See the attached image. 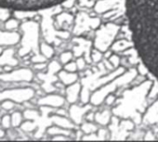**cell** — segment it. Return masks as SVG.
Here are the masks:
<instances>
[{
    "label": "cell",
    "instance_id": "25",
    "mask_svg": "<svg viewBox=\"0 0 158 142\" xmlns=\"http://www.w3.org/2000/svg\"><path fill=\"white\" fill-rule=\"evenodd\" d=\"M23 128L26 131H32L35 128V124L31 122H27V123L23 124Z\"/></svg>",
    "mask_w": 158,
    "mask_h": 142
},
{
    "label": "cell",
    "instance_id": "14",
    "mask_svg": "<svg viewBox=\"0 0 158 142\" xmlns=\"http://www.w3.org/2000/svg\"><path fill=\"white\" fill-rule=\"evenodd\" d=\"M96 130H97L96 125H94L90 123H87V124H84L82 125V131H84L86 134H92Z\"/></svg>",
    "mask_w": 158,
    "mask_h": 142
},
{
    "label": "cell",
    "instance_id": "12",
    "mask_svg": "<svg viewBox=\"0 0 158 142\" xmlns=\"http://www.w3.org/2000/svg\"><path fill=\"white\" fill-rule=\"evenodd\" d=\"M41 52L42 54L46 57V58H51L53 56V53H54V50L53 48L48 46V44H42L41 46Z\"/></svg>",
    "mask_w": 158,
    "mask_h": 142
},
{
    "label": "cell",
    "instance_id": "27",
    "mask_svg": "<svg viewBox=\"0 0 158 142\" xmlns=\"http://www.w3.org/2000/svg\"><path fill=\"white\" fill-rule=\"evenodd\" d=\"M94 136V135H92V136H84V137H82V138H83V139H88V140H89V139H96V140H97V139H101L100 136H96V135H95V136Z\"/></svg>",
    "mask_w": 158,
    "mask_h": 142
},
{
    "label": "cell",
    "instance_id": "19",
    "mask_svg": "<svg viewBox=\"0 0 158 142\" xmlns=\"http://www.w3.org/2000/svg\"><path fill=\"white\" fill-rule=\"evenodd\" d=\"M11 122H12V124L14 126H18L20 125L21 122H22V115L20 112H15L12 117H11Z\"/></svg>",
    "mask_w": 158,
    "mask_h": 142
},
{
    "label": "cell",
    "instance_id": "8",
    "mask_svg": "<svg viewBox=\"0 0 158 142\" xmlns=\"http://www.w3.org/2000/svg\"><path fill=\"white\" fill-rule=\"evenodd\" d=\"M59 76H60L61 82L64 85H67V86H70V85L75 83L76 80H77V75L74 73H70V72H67V71H65V70L62 71V72H60Z\"/></svg>",
    "mask_w": 158,
    "mask_h": 142
},
{
    "label": "cell",
    "instance_id": "16",
    "mask_svg": "<svg viewBox=\"0 0 158 142\" xmlns=\"http://www.w3.org/2000/svg\"><path fill=\"white\" fill-rule=\"evenodd\" d=\"M77 69H78L77 68V64H76V62H73V61L68 62L64 66V70L67 71V72H70V73H75V71Z\"/></svg>",
    "mask_w": 158,
    "mask_h": 142
},
{
    "label": "cell",
    "instance_id": "7",
    "mask_svg": "<svg viewBox=\"0 0 158 142\" xmlns=\"http://www.w3.org/2000/svg\"><path fill=\"white\" fill-rule=\"evenodd\" d=\"M89 109H90L89 106H87L85 108H79V107L73 106L70 110V113H71L73 120H74L76 124H79L81 122V117L83 116V114L87 112Z\"/></svg>",
    "mask_w": 158,
    "mask_h": 142
},
{
    "label": "cell",
    "instance_id": "3",
    "mask_svg": "<svg viewBox=\"0 0 158 142\" xmlns=\"http://www.w3.org/2000/svg\"><path fill=\"white\" fill-rule=\"evenodd\" d=\"M118 29V26L112 23H108L106 26L102 28L97 33V37L95 41V46L97 49H99L100 51H106L107 48L110 47L112 41L114 40L115 34H117Z\"/></svg>",
    "mask_w": 158,
    "mask_h": 142
},
{
    "label": "cell",
    "instance_id": "9",
    "mask_svg": "<svg viewBox=\"0 0 158 142\" xmlns=\"http://www.w3.org/2000/svg\"><path fill=\"white\" fill-rule=\"evenodd\" d=\"M94 119L96 122H98L100 124H107L110 121V113L108 112H97L94 115Z\"/></svg>",
    "mask_w": 158,
    "mask_h": 142
},
{
    "label": "cell",
    "instance_id": "22",
    "mask_svg": "<svg viewBox=\"0 0 158 142\" xmlns=\"http://www.w3.org/2000/svg\"><path fill=\"white\" fill-rule=\"evenodd\" d=\"M18 26V22L15 20H10L6 22V28L7 29H14Z\"/></svg>",
    "mask_w": 158,
    "mask_h": 142
},
{
    "label": "cell",
    "instance_id": "23",
    "mask_svg": "<svg viewBox=\"0 0 158 142\" xmlns=\"http://www.w3.org/2000/svg\"><path fill=\"white\" fill-rule=\"evenodd\" d=\"M10 117L9 116V115H6V116H4L3 118H2V124H3V126L4 127H6V128H8V127H10Z\"/></svg>",
    "mask_w": 158,
    "mask_h": 142
},
{
    "label": "cell",
    "instance_id": "18",
    "mask_svg": "<svg viewBox=\"0 0 158 142\" xmlns=\"http://www.w3.org/2000/svg\"><path fill=\"white\" fill-rule=\"evenodd\" d=\"M102 58V51H100L99 49H95L91 52V59L94 62H99Z\"/></svg>",
    "mask_w": 158,
    "mask_h": 142
},
{
    "label": "cell",
    "instance_id": "13",
    "mask_svg": "<svg viewBox=\"0 0 158 142\" xmlns=\"http://www.w3.org/2000/svg\"><path fill=\"white\" fill-rule=\"evenodd\" d=\"M72 21H73V17H72L70 14H68V13H62V14L59 15L58 18H57V22H58V23L60 24V25H61L64 22L70 23V22H72Z\"/></svg>",
    "mask_w": 158,
    "mask_h": 142
},
{
    "label": "cell",
    "instance_id": "21",
    "mask_svg": "<svg viewBox=\"0 0 158 142\" xmlns=\"http://www.w3.org/2000/svg\"><path fill=\"white\" fill-rule=\"evenodd\" d=\"M86 59L84 58H78L77 60H76V64H77V68L79 70H82L83 68H85L86 66Z\"/></svg>",
    "mask_w": 158,
    "mask_h": 142
},
{
    "label": "cell",
    "instance_id": "28",
    "mask_svg": "<svg viewBox=\"0 0 158 142\" xmlns=\"http://www.w3.org/2000/svg\"><path fill=\"white\" fill-rule=\"evenodd\" d=\"M3 136H4V131L0 129V137H2Z\"/></svg>",
    "mask_w": 158,
    "mask_h": 142
},
{
    "label": "cell",
    "instance_id": "1",
    "mask_svg": "<svg viewBox=\"0 0 158 142\" xmlns=\"http://www.w3.org/2000/svg\"><path fill=\"white\" fill-rule=\"evenodd\" d=\"M126 10L137 54L158 82V0H126Z\"/></svg>",
    "mask_w": 158,
    "mask_h": 142
},
{
    "label": "cell",
    "instance_id": "20",
    "mask_svg": "<svg viewBox=\"0 0 158 142\" xmlns=\"http://www.w3.org/2000/svg\"><path fill=\"white\" fill-rule=\"evenodd\" d=\"M109 62L111 63V65L114 68H117L120 64V59L117 55H112L109 58Z\"/></svg>",
    "mask_w": 158,
    "mask_h": 142
},
{
    "label": "cell",
    "instance_id": "6",
    "mask_svg": "<svg viewBox=\"0 0 158 142\" xmlns=\"http://www.w3.org/2000/svg\"><path fill=\"white\" fill-rule=\"evenodd\" d=\"M80 85L76 83H73L69 86V87L67 88V100L69 102L73 103L77 99L79 93H80Z\"/></svg>",
    "mask_w": 158,
    "mask_h": 142
},
{
    "label": "cell",
    "instance_id": "29",
    "mask_svg": "<svg viewBox=\"0 0 158 142\" xmlns=\"http://www.w3.org/2000/svg\"><path fill=\"white\" fill-rule=\"evenodd\" d=\"M1 52H2V49H1V48H0V53H1Z\"/></svg>",
    "mask_w": 158,
    "mask_h": 142
},
{
    "label": "cell",
    "instance_id": "24",
    "mask_svg": "<svg viewBox=\"0 0 158 142\" xmlns=\"http://www.w3.org/2000/svg\"><path fill=\"white\" fill-rule=\"evenodd\" d=\"M114 99H115V97H114L113 94H108V95L105 97V102H106L107 105L113 104V102L114 101Z\"/></svg>",
    "mask_w": 158,
    "mask_h": 142
},
{
    "label": "cell",
    "instance_id": "17",
    "mask_svg": "<svg viewBox=\"0 0 158 142\" xmlns=\"http://www.w3.org/2000/svg\"><path fill=\"white\" fill-rule=\"evenodd\" d=\"M73 58V54L72 52L70 51H67V52H63L61 55H60V61L63 63V64H66L68 63Z\"/></svg>",
    "mask_w": 158,
    "mask_h": 142
},
{
    "label": "cell",
    "instance_id": "15",
    "mask_svg": "<svg viewBox=\"0 0 158 142\" xmlns=\"http://www.w3.org/2000/svg\"><path fill=\"white\" fill-rule=\"evenodd\" d=\"M49 134H51V135H61V136H65V135H68L69 134V131L68 130H66V128H62V129H59L58 127H51V128H49L48 129V131Z\"/></svg>",
    "mask_w": 158,
    "mask_h": 142
},
{
    "label": "cell",
    "instance_id": "2",
    "mask_svg": "<svg viewBox=\"0 0 158 142\" xmlns=\"http://www.w3.org/2000/svg\"><path fill=\"white\" fill-rule=\"evenodd\" d=\"M67 0H0V8L16 11H35L48 9Z\"/></svg>",
    "mask_w": 158,
    "mask_h": 142
},
{
    "label": "cell",
    "instance_id": "10",
    "mask_svg": "<svg viewBox=\"0 0 158 142\" xmlns=\"http://www.w3.org/2000/svg\"><path fill=\"white\" fill-rule=\"evenodd\" d=\"M131 45H133V42L129 43L127 40H120L115 42L114 44H113L112 46V49L114 51H124L125 49H127Z\"/></svg>",
    "mask_w": 158,
    "mask_h": 142
},
{
    "label": "cell",
    "instance_id": "26",
    "mask_svg": "<svg viewBox=\"0 0 158 142\" xmlns=\"http://www.w3.org/2000/svg\"><path fill=\"white\" fill-rule=\"evenodd\" d=\"M2 107L6 110H10L13 107V102H11L10 100H6L2 103Z\"/></svg>",
    "mask_w": 158,
    "mask_h": 142
},
{
    "label": "cell",
    "instance_id": "11",
    "mask_svg": "<svg viewBox=\"0 0 158 142\" xmlns=\"http://www.w3.org/2000/svg\"><path fill=\"white\" fill-rule=\"evenodd\" d=\"M53 120L59 126H61L63 128H73V124L64 117L55 116V117H53Z\"/></svg>",
    "mask_w": 158,
    "mask_h": 142
},
{
    "label": "cell",
    "instance_id": "5",
    "mask_svg": "<svg viewBox=\"0 0 158 142\" xmlns=\"http://www.w3.org/2000/svg\"><path fill=\"white\" fill-rule=\"evenodd\" d=\"M38 103L41 105H49V106H53V107H60V106L63 105L64 100L61 97L53 95V96H48L47 98L40 99L38 101Z\"/></svg>",
    "mask_w": 158,
    "mask_h": 142
},
{
    "label": "cell",
    "instance_id": "4",
    "mask_svg": "<svg viewBox=\"0 0 158 142\" xmlns=\"http://www.w3.org/2000/svg\"><path fill=\"white\" fill-rule=\"evenodd\" d=\"M121 0H102L95 6V10L99 13H103L104 11L110 10L112 8L117 9L120 5Z\"/></svg>",
    "mask_w": 158,
    "mask_h": 142
}]
</instances>
